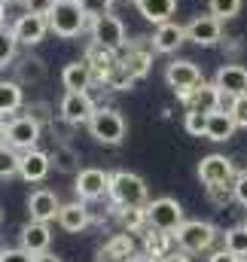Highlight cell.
<instances>
[{
	"label": "cell",
	"mask_w": 247,
	"mask_h": 262,
	"mask_svg": "<svg viewBox=\"0 0 247 262\" xmlns=\"http://www.w3.org/2000/svg\"><path fill=\"white\" fill-rule=\"evenodd\" d=\"M153 49L162 52V55H171L177 52L180 46L186 43V28L177 25V21H165V25H156V34H153Z\"/></svg>",
	"instance_id": "obj_18"
},
{
	"label": "cell",
	"mask_w": 247,
	"mask_h": 262,
	"mask_svg": "<svg viewBox=\"0 0 247 262\" xmlns=\"http://www.w3.org/2000/svg\"><path fill=\"white\" fill-rule=\"evenodd\" d=\"M232 189H235V201H238V204H244V207H247V171H241V174L235 177Z\"/></svg>",
	"instance_id": "obj_43"
},
{
	"label": "cell",
	"mask_w": 247,
	"mask_h": 262,
	"mask_svg": "<svg viewBox=\"0 0 247 262\" xmlns=\"http://www.w3.org/2000/svg\"><path fill=\"white\" fill-rule=\"evenodd\" d=\"M15 46H18V40H15L12 28H9V31H6V28H0V70L15 61Z\"/></svg>",
	"instance_id": "obj_36"
},
{
	"label": "cell",
	"mask_w": 247,
	"mask_h": 262,
	"mask_svg": "<svg viewBox=\"0 0 247 262\" xmlns=\"http://www.w3.org/2000/svg\"><path fill=\"white\" fill-rule=\"evenodd\" d=\"M92 79H95V73H92V67H89L86 58L83 61H70L61 70V82H64L67 92H89Z\"/></svg>",
	"instance_id": "obj_22"
},
{
	"label": "cell",
	"mask_w": 247,
	"mask_h": 262,
	"mask_svg": "<svg viewBox=\"0 0 247 262\" xmlns=\"http://www.w3.org/2000/svg\"><path fill=\"white\" fill-rule=\"evenodd\" d=\"M208 12L229 21V18H235L241 12V0H208Z\"/></svg>",
	"instance_id": "obj_35"
},
{
	"label": "cell",
	"mask_w": 247,
	"mask_h": 262,
	"mask_svg": "<svg viewBox=\"0 0 247 262\" xmlns=\"http://www.w3.org/2000/svg\"><path fill=\"white\" fill-rule=\"evenodd\" d=\"M147 220H150L153 229H162V232H177L186 223L183 207L174 198H156V201H150L147 204Z\"/></svg>",
	"instance_id": "obj_7"
},
{
	"label": "cell",
	"mask_w": 247,
	"mask_h": 262,
	"mask_svg": "<svg viewBox=\"0 0 247 262\" xmlns=\"http://www.w3.org/2000/svg\"><path fill=\"white\" fill-rule=\"evenodd\" d=\"M226 250L235 253V256H241V259L247 256V223L226 232Z\"/></svg>",
	"instance_id": "obj_33"
},
{
	"label": "cell",
	"mask_w": 247,
	"mask_h": 262,
	"mask_svg": "<svg viewBox=\"0 0 247 262\" xmlns=\"http://www.w3.org/2000/svg\"><path fill=\"white\" fill-rule=\"evenodd\" d=\"M22 104H25L22 82H15V79H0V116L15 113Z\"/></svg>",
	"instance_id": "obj_29"
},
{
	"label": "cell",
	"mask_w": 247,
	"mask_h": 262,
	"mask_svg": "<svg viewBox=\"0 0 247 262\" xmlns=\"http://www.w3.org/2000/svg\"><path fill=\"white\" fill-rule=\"evenodd\" d=\"M22 247L28 250V253H43V250H49V244H52V232H49V226L46 223H40V220H31L25 229H22Z\"/></svg>",
	"instance_id": "obj_19"
},
{
	"label": "cell",
	"mask_w": 247,
	"mask_h": 262,
	"mask_svg": "<svg viewBox=\"0 0 247 262\" xmlns=\"http://www.w3.org/2000/svg\"><path fill=\"white\" fill-rule=\"evenodd\" d=\"M86 61H89V67H92L95 79H101V82H104V76L113 70V64L119 61V55H116L113 49H107V46H101V43H95V40H92V46L86 49Z\"/></svg>",
	"instance_id": "obj_20"
},
{
	"label": "cell",
	"mask_w": 247,
	"mask_h": 262,
	"mask_svg": "<svg viewBox=\"0 0 247 262\" xmlns=\"http://www.w3.org/2000/svg\"><path fill=\"white\" fill-rule=\"evenodd\" d=\"M46 18H49V31L55 37H64V40L79 37L86 31V25H89V15L83 12L79 0H55L52 12Z\"/></svg>",
	"instance_id": "obj_1"
},
{
	"label": "cell",
	"mask_w": 247,
	"mask_h": 262,
	"mask_svg": "<svg viewBox=\"0 0 247 262\" xmlns=\"http://www.w3.org/2000/svg\"><path fill=\"white\" fill-rule=\"evenodd\" d=\"M110 201L122 210V207H143L147 204V183L143 177L131 174V171H116L110 174Z\"/></svg>",
	"instance_id": "obj_2"
},
{
	"label": "cell",
	"mask_w": 247,
	"mask_h": 262,
	"mask_svg": "<svg viewBox=\"0 0 247 262\" xmlns=\"http://www.w3.org/2000/svg\"><path fill=\"white\" fill-rule=\"evenodd\" d=\"M174 244H177V241H174L171 232H162V229H153V226H150V232L143 235V253H150L153 259H159V262L174 250Z\"/></svg>",
	"instance_id": "obj_27"
},
{
	"label": "cell",
	"mask_w": 247,
	"mask_h": 262,
	"mask_svg": "<svg viewBox=\"0 0 247 262\" xmlns=\"http://www.w3.org/2000/svg\"><path fill=\"white\" fill-rule=\"evenodd\" d=\"M214 238H217V229H214L211 223H204V220H189V223H183V226L174 232L177 247L186 250V253H201V250H208V247L214 244Z\"/></svg>",
	"instance_id": "obj_4"
},
{
	"label": "cell",
	"mask_w": 247,
	"mask_h": 262,
	"mask_svg": "<svg viewBox=\"0 0 247 262\" xmlns=\"http://www.w3.org/2000/svg\"><path fill=\"white\" fill-rule=\"evenodd\" d=\"M49 159H52V168L58 174H79L83 171L79 168V152L70 143H55V149L49 152Z\"/></svg>",
	"instance_id": "obj_28"
},
{
	"label": "cell",
	"mask_w": 247,
	"mask_h": 262,
	"mask_svg": "<svg viewBox=\"0 0 247 262\" xmlns=\"http://www.w3.org/2000/svg\"><path fill=\"white\" fill-rule=\"evenodd\" d=\"M95 101L89 98V92H64L61 104H58V116H64L70 125H89V119L95 116Z\"/></svg>",
	"instance_id": "obj_8"
},
{
	"label": "cell",
	"mask_w": 247,
	"mask_h": 262,
	"mask_svg": "<svg viewBox=\"0 0 247 262\" xmlns=\"http://www.w3.org/2000/svg\"><path fill=\"white\" fill-rule=\"evenodd\" d=\"M122 226L125 232H140L143 226H150V220H147V204L143 207H122Z\"/></svg>",
	"instance_id": "obj_34"
},
{
	"label": "cell",
	"mask_w": 247,
	"mask_h": 262,
	"mask_svg": "<svg viewBox=\"0 0 247 262\" xmlns=\"http://www.w3.org/2000/svg\"><path fill=\"white\" fill-rule=\"evenodd\" d=\"M134 6H137V12H140L147 21H153V25H165V21H171V15L177 12V0H134Z\"/></svg>",
	"instance_id": "obj_23"
},
{
	"label": "cell",
	"mask_w": 247,
	"mask_h": 262,
	"mask_svg": "<svg viewBox=\"0 0 247 262\" xmlns=\"http://www.w3.org/2000/svg\"><path fill=\"white\" fill-rule=\"evenodd\" d=\"M46 31H49V18H46V15H37V12H25V15H18L15 25H12L15 40L25 43V46H37V43L46 37Z\"/></svg>",
	"instance_id": "obj_14"
},
{
	"label": "cell",
	"mask_w": 247,
	"mask_h": 262,
	"mask_svg": "<svg viewBox=\"0 0 247 262\" xmlns=\"http://www.w3.org/2000/svg\"><path fill=\"white\" fill-rule=\"evenodd\" d=\"M134 82H137V79H134V73L122 64V58H119V61L113 64V70L104 76V85H107V89H113V92H128Z\"/></svg>",
	"instance_id": "obj_31"
},
{
	"label": "cell",
	"mask_w": 247,
	"mask_h": 262,
	"mask_svg": "<svg viewBox=\"0 0 247 262\" xmlns=\"http://www.w3.org/2000/svg\"><path fill=\"white\" fill-rule=\"evenodd\" d=\"M204 76H201V70L195 67V61H171V64L165 67V82L183 98L189 89H195L198 82H201Z\"/></svg>",
	"instance_id": "obj_12"
},
{
	"label": "cell",
	"mask_w": 247,
	"mask_h": 262,
	"mask_svg": "<svg viewBox=\"0 0 247 262\" xmlns=\"http://www.w3.org/2000/svg\"><path fill=\"white\" fill-rule=\"evenodd\" d=\"M229 113L235 116L238 128H247V95H238V98H232V107H229Z\"/></svg>",
	"instance_id": "obj_39"
},
{
	"label": "cell",
	"mask_w": 247,
	"mask_h": 262,
	"mask_svg": "<svg viewBox=\"0 0 247 262\" xmlns=\"http://www.w3.org/2000/svg\"><path fill=\"white\" fill-rule=\"evenodd\" d=\"M238 128V122H235V116L229 113V110H214L211 116H208V140H214V143H223V140H229L232 134Z\"/></svg>",
	"instance_id": "obj_25"
},
{
	"label": "cell",
	"mask_w": 247,
	"mask_h": 262,
	"mask_svg": "<svg viewBox=\"0 0 247 262\" xmlns=\"http://www.w3.org/2000/svg\"><path fill=\"white\" fill-rule=\"evenodd\" d=\"M208 262H241V256H235V253H229V250L223 247L220 253H214V256H211Z\"/></svg>",
	"instance_id": "obj_44"
},
{
	"label": "cell",
	"mask_w": 247,
	"mask_h": 262,
	"mask_svg": "<svg viewBox=\"0 0 247 262\" xmlns=\"http://www.w3.org/2000/svg\"><path fill=\"white\" fill-rule=\"evenodd\" d=\"M125 131H128V125H125L122 113L113 107H98L95 116L89 119V134L104 146H119L125 140Z\"/></svg>",
	"instance_id": "obj_3"
},
{
	"label": "cell",
	"mask_w": 247,
	"mask_h": 262,
	"mask_svg": "<svg viewBox=\"0 0 247 262\" xmlns=\"http://www.w3.org/2000/svg\"><path fill=\"white\" fill-rule=\"evenodd\" d=\"M73 192L79 195V201H95V198H101L104 192H110V174L101 171V168H83L76 174Z\"/></svg>",
	"instance_id": "obj_10"
},
{
	"label": "cell",
	"mask_w": 247,
	"mask_h": 262,
	"mask_svg": "<svg viewBox=\"0 0 247 262\" xmlns=\"http://www.w3.org/2000/svg\"><path fill=\"white\" fill-rule=\"evenodd\" d=\"M6 143V122H3V116H0V146Z\"/></svg>",
	"instance_id": "obj_48"
},
{
	"label": "cell",
	"mask_w": 247,
	"mask_h": 262,
	"mask_svg": "<svg viewBox=\"0 0 247 262\" xmlns=\"http://www.w3.org/2000/svg\"><path fill=\"white\" fill-rule=\"evenodd\" d=\"M186 110H204V113H214L223 107V92L217 89V82H198L195 89H189L183 95Z\"/></svg>",
	"instance_id": "obj_13"
},
{
	"label": "cell",
	"mask_w": 247,
	"mask_h": 262,
	"mask_svg": "<svg viewBox=\"0 0 247 262\" xmlns=\"http://www.w3.org/2000/svg\"><path fill=\"white\" fill-rule=\"evenodd\" d=\"M28 210H31V220H40V223H49V220H58V210H61V201L52 189H34L28 195Z\"/></svg>",
	"instance_id": "obj_17"
},
{
	"label": "cell",
	"mask_w": 247,
	"mask_h": 262,
	"mask_svg": "<svg viewBox=\"0 0 247 262\" xmlns=\"http://www.w3.org/2000/svg\"><path fill=\"white\" fill-rule=\"evenodd\" d=\"M55 6V0H25V12H37V15H49Z\"/></svg>",
	"instance_id": "obj_42"
},
{
	"label": "cell",
	"mask_w": 247,
	"mask_h": 262,
	"mask_svg": "<svg viewBox=\"0 0 247 262\" xmlns=\"http://www.w3.org/2000/svg\"><path fill=\"white\" fill-rule=\"evenodd\" d=\"M241 262H247V256H244V259H241Z\"/></svg>",
	"instance_id": "obj_52"
},
{
	"label": "cell",
	"mask_w": 247,
	"mask_h": 262,
	"mask_svg": "<svg viewBox=\"0 0 247 262\" xmlns=\"http://www.w3.org/2000/svg\"><path fill=\"white\" fill-rule=\"evenodd\" d=\"M220 37H223V18H217V15H195L189 25H186V40H192V43H198V46H214V43H220Z\"/></svg>",
	"instance_id": "obj_11"
},
{
	"label": "cell",
	"mask_w": 247,
	"mask_h": 262,
	"mask_svg": "<svg viewBox=\"0 0 247 262\" xmlns=\"http://www.w3.org/2000/svg\"><path fill=\"white\" fill-rule=\"evenodd\" d=\"M3 21H6V3L0 0V28H3Z\"/></svg>",
	"instance_id": "obj_49"
},
{
	"label": "cell",
	"mask_w": 247,
	"mask_h": 262,
	"mask_svg": "<svg viewBox=\"0 0 247 262\" xmlns=\"http://www.w3.org/2000/svg\"><path fill=\"white\" fill-rule=\"evenodd\" d=\"M208 116L204 110H186V119H183V128L192 134V137H204L208 134Z\"/></svg>",
	"instance_id": "obj_37"
},
{
	"label": "cell",
	"mask_w": 247,
	"mask_h": 262,
	"mask_svg": "<svg viewBox=\"0 0 247 262\" xmlns=\"http://www.w3.org/2000/svg\"><path fill=\"white\" fill-rule=\"evenodd\" d=\"M122 64L134 73V79H143V76L150 73L153 55H150L147 49H140V46H128V49L122 52Z\"/></svg>",
	"instance_id": "obj_30"
},
{
	"label": "cell",
	"mask_w": 247,
	"mask_h": 262,
	"mask_svg": "<svg viewBox=\"0 0 247 262\" xmlns=\"http://www.w3.org/2000/svg\"><path fill=\"white\" fill-rule=\"evenodd\" d=\"M34 262H61V259H58L55 253H49V250H43V253H37V256H34Z\"/></svg>",
	"instance_id": "obj_46"
},
{
	"label": "cell",
	"mask_w": 247,
	"mask_h": 262,
	"mask_svg": "<svg viewBox=\"0 0 247 262\" xmlns=\"http://www.w3.org/2000/svg\"><path fill=\"white\" fill-rule=\"evenodd\" d=\"M0 220H3V210H0Z\"/></svg>",
	"instance_id": "obj_51"
},
{
	"label": "cell",
	"mask_w": 247,
	"mask_h": 262,
	"mask_svg": "<svg viewBox=\"0 0 247 262\" xmlns=\"http://www.w3.org/2000/svg\"><path fill=\"white\" fill-rule=\"evenodd\" d=\"M131 256H134V241H131V232L113 235V238L101 247V253H98V259H101V262H128Z\"/></svg>",
	"instance_id": "obj_24"
},
{
	"label": "cell",
	"mask_w": 247,
	"mask_h": 262,
	"mask_svg": "<svg viewBox=\"0 0 247 262\" xmlns=\"http://www.w3.org/2000/svg\"><path fill=\"white\" fill-rule=\"evenodd\" d=\"M208 192H211V201H214L217 207H226V204L235 198V189H232V186H211Z\"/></svg>",
	"instance_id": "obj_41"
},
{
	"label": "cell",
	"mask_w": 247,
	"mask_h": 262,
	"mask_svg": "<svg viewBox=\"0 0 247 262\" xmlns=\"http://www.w3.org/2000/svg\"><path fill=\"white\" fill-rule=\"evenodd\" d=\"M15 82H22V85H37V82H43L46 79V61L43 58H37V55H22L18 61H15Z\"/></svg>",
	"instance_id": "obj_21"
},
{
	"label": "cell",
	"mask_w": 247,
	"mask_h": 262,
	"mask_svg": "<svg viewBox=\"0 0 247 262\" xmlns=\"http://www.w3.org/2000/svg\"><path fill=\"white\" fill-rule=\"evenodd\" d=\"M217 89L223 92V98H238L247 95V67L244 64H223L214 76Z\"/></svg>",
	"instance_id": "obj_15"
},
{
	"label": "cell",
	"mask_w": 247,
	"mask_h": 262,
	"mask_svg": "<svg viewBox=\"0 0 247 262\" xmlns=\"http://www.w3.org/2000/svg\"><path fill=\"white\" fill-rule=\"evenodd\" d=\"M128 262H159V259H153L150 253H140V256H131Z\"/></svg>",
	"instance_id": "obj_47"
},
{
	"label": "cell",
	"mask_w": 247,
	"mask_h": 262,
	"mask_svg": "<svg viewBox=\"0 0 247 262\" xmlns=\"http://www.w3.org/2000/svg\"><path fill=\"white\" fill-rule=\"evenodd\" d=\"M189 256H192V253H186V250H171V253H168L162 262H192Z\"/></svg>",
	"instance_id": "obj_45"
},
{
	"label": "cell",
	"mask_w": 247,
	"mask_h": 262,
	"mask_svg": "<svg viewBox=\"0 0 247 262\" xmlns=\"http://www.w3.org/2000/svg\"><path fill=\"white\" fill-rule=\"evenodd\" d=\"M92 40L113 49V52H122L125 49V25L116 15H101V18H92Z\"/></svg>",
	"instance_id": "obj_9"
},
{
	"label": "cell",
	"mask_w": 247,
	"mask_h": 262,
	"mask_svg": "<svg viewBox=\"0 0 247 262\" xmlns=\"http://www.w3.org/2000/svg\"><path fill=\"white\" fill-rule=\"evenodd\" d=\"M49 171H52L49 152H43V149H37V146L22 152V171H18L22 180H28V183H43Z\"/></svg>",
	"instance_id": "obj_16"
},
{
	"label": "cell",
	"mask_w": 247,
	"mask_h": 262,
	"mask_svg": "<svg viewBox=\"0 0 247 262\" xmlns=\"http://www.w3.org/2000/svg\"><path fill=\"white\" fill-rule=\"evenodd\" d=\"M0 262H34V253H28L25 247H3Z\"/></svg>",
	"instance_id": "obj_40"
},
{
	"label": "cell",
	"mask_w": 247,
	"mask_h": 262,
	"mask_svg": "<svg viewBox=\"0 0 247 262\" xmlns=\"http://www.w3.org/2000/svg\"><path fill=\"white\" fill-rule=\"evenodd\" d=\"M235 165L229 156H220V152H211L198 162V180L211 189V186H232L235 183Z\"/></svg>",
	"instance_id": "obj_5"
},
{
	"label": "cell",
	"mask_w": 247,
	"mask_h": 262,
	"mask_svg": "<svg viewBox=\"0 0 247 262\" xmlns=\"http://www.w3.org/2000/svg\"><path fill=\"white\" fill-rule=\"evenodd\" d=\"M18 171H22V152H18L15 146L3 143V146H0V177L9 180V177H15Z\"/></svg>",
	"instance_id": "obj_32"
},
{
	"label": "cell",
	"mask_w": 247,
	"mask_h": 262,
	"mask_svg": "<svg viewBox=\"0 0 247 262\" xmlns=\"http://www.w3.org/2000/svg\"><path fill=\"white\" fill-rule=\"evenodd\" d=\"M3 3H25V0H3Z\"/></svg>",
	"instance_id": "obj_50"
},
{
	"label": "cell",
	"mask_w": 247,
	"mask_h": 262,
	"mask_svg": "<svg viewBox=\"0 0 247 262\" xmlns=\"http://www.w3.org/2000/svg\"><path fill=\"white\" fill-rule=\"evenodd\" d=\"M58 226H61L64 232H70V235L83 232V229L89 226V210H86V204H83V201L61 204V210H58Z\"/></svg>",
	"instance_id": "obj_26"
},
{
	"label": "cell",
	"mask_w": 247,
	"mask_h": 262,
	"mask_svg": "<svg viewBox=\"0 0 247 262\" xmlns=\"http://www.w3.org/2000/svg\"><path fill=\"white\" fill-rule=\"evenodd\" d=\"M40 131H43V122H40L37 116H31V113H25V116H12V119L6 122V143L15 146L18 152L34 149L37 140H40Z\"/></svg>",
	"instance_id": "obj_6"
},
{
	"label": "cell",
	"mask_w": 247,
	"mask_h": 262,
	"mask_svg": "<svg viewBox=\"0 0 247 262\" xmlns=\"http://www.w3.org/2000/svg\"><path fill=\"white\" fill-rule=\"evenodd\" d=\"M79 6H83V12H86L89 18H101V15L110 12L113 0H79Z\"/></svg>",
	"instance_id": "obj_38"
}]
</instances>
